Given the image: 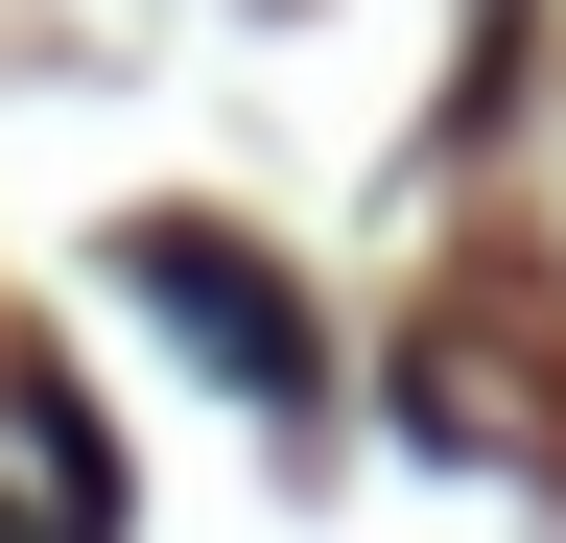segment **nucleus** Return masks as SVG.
Here are the masks:
<instances>
[{"label":"nucleus","mask_w":566,"mask_h":543,"mask_svg":"<svg viewBox=\"0 0 566 543\" xmlns=\"http://www.w3.org/2000/svg\"><path fill=\"white\" fill-rule=\"evenodd\" d=\"M118 284L166 307L189 355H212V378L260 401V426H307V378H331V355H307V307H283V260H237V237H189V213H142V237H118Z\"/></svg>","instance_id":"f257e3e1"},{"label":"nucleus","mask_w":566,"mask_h":543,"mask_svg":"<svg viewBox=\"0 0 566 543\" xmlns=\"http://www.w3.org/2000/svg\"><path fill=\"white\" fill-rule=\"evenodd\" d=\"M0 543H48V520H0Z\"/></svg>","instance_id":"f03ea898"}]
</instances>
